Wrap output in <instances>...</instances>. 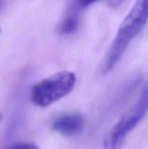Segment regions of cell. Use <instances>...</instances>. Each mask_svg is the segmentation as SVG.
Returning <instances> with one entry per match:
<instances>
[{"mask_svg":"<svg viewBox=\"0 0 148 149\" xmlns=\"http://www.w3.org/2000/svg\"><path fill=\"white\" fill-rule=\"evenodd\" d=\"M6 149H39L37 146L32 143H17Z\"/></svg>","mask_w":148,"mask_h":149,"instance_id":"8992f818","label":"cell"},{"mask_svg":"<svg viewBox=\"0 0 148 149\" xmlns=\"http://www.w3.org/2000/svg\"><path fill=\"white\" fill-rule=\"evenodd\" d=\"M2 118H3V116H2V113L0 112V123L1 122V121H2Z\"/></svg>","mask_w":148,"mask_h":149,"instance_id":"ba28073f","label":"cell"},{"mask_svg":"<svg viewBox=\"0 0 148 149\" xmlns=\"http://www.w3.org/2000/svg\"><path fill=\"white\" fill-rule=\"evenodd\" d=\"M0 33H1V27H0Z\"/></svg>","mask_w":148,"mask_h":149,"instance_id":"9c48e42d","label":"cell"},{"mask_svg":"<svg viewBox=\"0 0 148 149\" xmlns=\"http://www.w3.org/2000/svg\"><path fill=\"white\" fill-rule=\"evenodd\" d=\"M148 111V84L144 87L133 107L112 127L106 135L104 145L106 149H119L127 135L136 127Z\"/></svg>","mask_w":148,"mask_h":149,"instance_id":"7a4b0ae2","label":"cell"},{"mask_svg":"<svg viewBox=\"0 0 148 149\" xmlns=\"http://www.w3.org/2000/svg\"><path fill=\"white\" fill-rule=\"evenodd\" d=\"M76 81L75 74L70 71L56 73L35 84L31 90L33 103L44 108L68 95Z\"/></svg>","mask_w":148,"mask_h":149,"instance_id":"6da1fadb","label":"cell"},{"mask_svg":"<svg viewBox=\"0 0 148 149\" xmlns=\"http://www.w3.org/2000/svg\"><path fill=\"white\" fill-rule=\"evenodd\" d=\"M84 119L79 113H69L58 117L52 124V129L65 136H75L82 132Z\"/></svg>","mask_w":148,"mask_h":149,"instance_id":"277c9868","label":"cell"},{"mask_svg":"<svg viewBox=\"0 0 148 149\" xmlns=\"http://www.w3.org/2000/svg\"><path fill=\"white\" fill-rule=\"evenodd\" d=\"M79 26V17L77 15H68L62 22L60 26V32L63 34H71L78 29Z\"/></svg>","mask_w":148,"mask_h":149,"instance_id":"5b68a950","label":"cell"},{"mask_svg":"<svg viewBox=\"0 0 148 149\" xmlns=\"http://www.w3.org/2000/svg\"><path fill=\"white\" fill-rule=\"evenodd\" d=\"M148 20V0H136L120 24L112 43L126 50L132 39L144 29Z\"/></svg>","mask_w":148,"mask_h":149,"instance_id":"3957f363","label":"cell"},{"mask_svg":"<svg viewBox=\"0 0 148 149\" xmlns=\"http://www.w3.org/2000/svg\"><path fill=\"white\" fill-rule=\"evenodd\" d=\"M97 0H76V5L78 8H86Z\"/></svg>","mask_w":148,"mask_h":149,"instance_id":"52a82bcc","label":"cell"}]
</instances>
